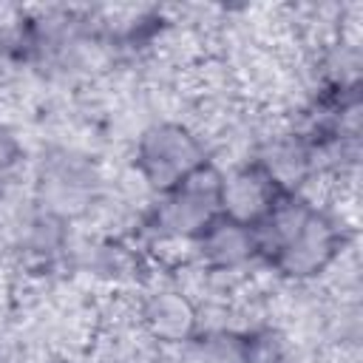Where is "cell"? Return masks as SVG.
I'll use <instances>...</instances> for the list:
<instances>
[{
	"instance_id": "4",
	"label": "cell",
	"mask_w": 363,
	"mask_h": 363,
	"mask_svg": "<svg viewBox=\"0 0 363 363\" xmlns=\"http://www.w3.org/2000/svg\"><path fill=\"white\" fill-rule=\"evenodd\" d=\"M275 201V179L261 167H247L230 182H221L218 207L224 210V218L238 221L244 227L258 224Z\"/></svg>"
},
{
	"instance_id": "2",
	"label": "cell",
	"mask_w": 363,
	"mask_h": 363,
	"mask_svg": "<svg viewBox=\"0 0 363 363\" xmlns=\"http://www.w3.org/2000/svg\"><path fill=\"white\" fill-rule=\"evenodd\" d=\"M139 167L159 190H173L204 167L201 145L179 125H156L139 142Z\"/></svg>"
},
{
	"instance_id": "5",
	"label": "cell",
	"mask_w": 363,
	"mask_h": 363,
	"mask_svg": "<svg viewBox=\"0 0 363 363\" xmlns=\"http://www.w3.org/2000/svg\"><path fill=\"white\" fill-rule=\"evenodd\" d=\"M204 252L221 264V267H230V264H238L244 261L247 255H252V250H258L255 244V235L250 233V227L238 224V221H230V218H221V221H210L204 227Z\"/></svg>"
},
{
	"instance_id": "3",
	"label": "cell",
	"mask_w": 363,
	"mask_h": 363,
	"mask_svg": "<svg viewBox=\"0 0 363 363\" xmlns=\"http://www.w3.org/2000/svg\"><path fill=\"white\" fill-rule=\"evenodd\" d=\"M221 179L204 164L182 184L173 187L167 204L159 213V221L173 233H193L213 221V210L218 207Z\"/></svg>"
},
{
	"instance_id": "8",
	"label": "cell",
	"mask_w": 363,
	"mask_h": 363,
	"mask_svg": "<svg viewBox=\"0 0 363 363\" xmlns=\"http://www.w3.org/2000/svg\"><path fill=\"white\" fill-rule=\"evenodd\" d=\"M14 156H17V145H14V139L0 128V170L9 167V164L14 162Z\"/></svg>"
},
{
	"instance_id": "7",
	"label": "cell",
	"mask_w": 363,
	"mask_h": 363,
	"mask_svg": "<svg viewBox=\"0 0 363 363\" xmlns=\"http://www.w3.org/2000/svg\"><path fill=\"white\" fill-rule=\"evenodd\" d=\"M179 363H250L244 343L233 337H204L184 349Z\"/></svg>"
},
{
	"instance_id": "1",
	"label": "cell",
	"mask_w": 363,
	"mask_h": 363,
	"mask_svg": "<svg viewBox=\"0 0 363 363\" xmlns=\"http://www.w3.org/2000/svg\"><path fill=\"white\" fill-rule=\"evenodd\" d=\"M261 221L267 241L258 250H269L275 267L289 275L318 272L335 252V227L303 201H275Z\"/></svg>"
},
{
	"instance_id": "6",
	"label": "cell",
	"mask_w": 363,
	"mask_h": 363,
	"mask_svg": "<svg viewBox=\"0 0 363 363\" xmlns=\"http://www.w3.org/2000/svg\"><path fill=\"white\" fill-rule=\"evenodd\" d=\"M145 320L153 329V335H159L164 340H184L196 323L190 303L176 292L156 295L145 309Z\"/></svg>"
}]
</instances>
